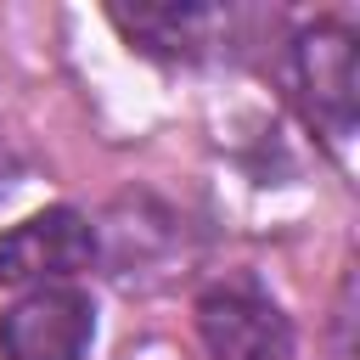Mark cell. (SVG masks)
I'll use <instances>...</instances> for the list:
<instances>
[{
    "instance_id": "6da1fadb",
    "label": "cell",
    "mask_w": 360,
    "mask_h": 360,
    "mask_svg": "<svg viewBox=\"0 0 360 360\" xmlns=\"http://www.w3.org/2000/svg\"><path fill=\"white\" fill-rule=\"evenodd\" d=\"M96 338V304L84 287H34L0 309V360H84Z\"/></svg>"
},
{
    "instance_id": "7a4b0ae2",
    "label": "cell",
    "mask_w": 360,
    "mask_h": 360,
    "mask_svg": "<svg viewBox=\"0 0 360 360\" xmlns=\"http://www.w3.org/2000/svg\"><path fill=\"white\" fill-rule=\"evenodd\" d=\"M96 259V231L73 208H39L0 231V287L34 292V287H62Z\"/></svg>"
},
{
    "instance_id": "3957f363",
    "label": "cell",
    "mask_w": 360,
    "mask_h": 360,
    "mask_svg": "<svg viewBox=\"0 0 360 360\" xmlns=\"http://www.w3.org/2000/svg\"><path fill=\"white\" fill-rule=\"evenodd\" d=\"M197 338L214 360H292V321L253 281H219L197 298Z\"/></svg>"
},
{
    "instance_id": "277c9868",
    "label": "cell",
    "mask_w": 360,
    "mask_h": 360,
    "mask_svg": "<svg viewBox=\"0 0 360 360\" xmlns=\"http://www.w3.org/2000/svg\"><path fill=\"white\" fill-rule=\"evenodd\" d=\"M292 79L304 90V107L315 124L343 141L354 129V96H360V68H354V34L343 22H315L292 39Z\"/></svg>"
},
{
    "instance_id": "5b68a950",
    "label": "cell",
    "mask_w": 360,
    "mask_h": 360,
    "mask_svg": "<svg viewBox=\"0 0 360 360\" xmlns=\"http://www.w3.org/2000/svg\"><path fill=\"white\" fill-rule=\"evenodd\" d=\"M107 17L135 51L169 56V62L197 56L208 45V34L219 28V11H208V6H112Z\"/></svg>"
}]
</instances>
